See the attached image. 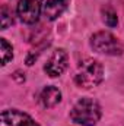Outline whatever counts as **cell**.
<instances>
[{"label":"cell","mask_w":124,"mask_h":126,"mask_svg":"<svg viewBox=\"0 0 124 126\" xmlns=\"http://www.w3.org/2000/svg\"><path fill=\"white\" fill-rule=\"evenodd\" d=\"M70 117L82 126H95L101 117V107L92 98H80L70 110Z\"/></svg>","instance_id":"6da1fadb"},{"label":"cell","mask_w":124,"mask_h":126,"mask_svg":"<svg viewBox=\"0 0 124 126\" xmlns=\"http://www.w3.org/2000/svg\"><path fill=\"white\" fill-rule=\"evenodd\" d=\"M102 78H104L102 64L93 59H85L77 66L74 82L80 88H93L102 82Z\"/></svg>","instance_id":"7a4b0ae2"},{"label":"cell","mask_w":124,"mask_h":126,"mask_svg":"<svg viewBox=\"0 0 124 126\" xmlns=\"http://www.w3.org/2000/svg\"><path fill=\"white\" fill-rule=\"evenodd\" d=\"M91 47L96 53L110 54V56H120L123 54V44L121 41L114 37L108 31H99L91 37Z\"/></svg>","instance_id":"3957f363"},{"label":"cell","mask_w":124,"mask_h":126,"mask_svg":"<svg viewBox=\"0 0 124 126\" xmlns=\"http://www.w3.org/2000/svg\"><path fill=\"white\" fill-rule=\"evenodd\" d=\"M42 0H19L18 1V16L25 24H35L42 12Z\"/></svg>","instance_id":"277c9868"},{"label":"cell","mask_w":124,"mask_h":126,"mask_svg":"<svg viewBox=\"0 0 124 126\" xmlns=\"http://www.w3.org/2000/svg\"><path fill=\"white\" fill-rule=\"evenodd\" d=\"M66 67H67V53L63 48H57L53 51V54L47 60L44 70L48 76L57 78L66 70Z\"/></svg>","instance_id":"5b68a950"},{"label":"cell","mask_w":124,"mask_h":126,"mask_svg":"<svg viewBox=\"0 0 124 126\" xmlns=\"http://www.w3.org/2000/svg\"><path fill=\"white\" fill-rule=\"evenodd\" d=\"M0 126H39L31 116L19 110H4L1 113Z\"/></svg>","instance_id":"8992f818"},{"label":"cell","mask_w":124,"mask_h":126,"mask_svg":"<svg viewBox=\"0 0 124 126\" xmlns=\"http://www.w3.org/2000/svg\"><path fill=\"white\" fill-rule=\"evenodd\" d=\"M70 0H47L42 7V13L47 19L54 21L59 16H62L63 12L67 9Z\"/></svg>","instance_id":"52a82bcc"},{"label":"cell","mask_w":124,"mask_h":126,"mask_svg":"<svg viewBox=\"0 0 124 126\" xmlns=\"http://www.w3.org/2000/svg\"><path fill=\"white\" fill-rule=\"evenodd\" d=\"M60 100H62V93L56 87H45L39 95V101L45 109H51V107L57 106L60 103Z\"/></svg>","instance_id":"ba28073f"},{"label":"cell","mask_w":124,"mask_h":126,"mask_svg":"<svg viewBox=\"0 0 124 126\" xmlns=\"http://www.w3.org/2000/svg\"><path fill=\"white\" fill-rule=\"evenodd\" d=\"M0 51H1V64H7V62L13 57V50H12V46L4 40L1 38L0 40Z\"/></svg>","instance_id":"9c48e42d"},{"label":"cell","mask_w":124,"mask_h":126,"mask_svg":"<svg viewBox=\"0 0 124 126\" xmlns=\"http://www.w3.org/2000/svg\"><path fill=\"white\" fill-rule=\"evenodd\" d=\"M102 21H104L110 28H114V27H117V24H118L117 13H115L112 9H104V10H102Z\"/></svg>","instance_id":"30bf717a"},{"label":"cell","mask_w":124,"mask_h":126,"mask_svg":"<svg viewBox=\"0 0 124 126\" xmlns=\"http://www.w3.org/2000/svg\"><path fill=\"white\" fill-rule=\"evenodd\" d=\"M13 24V15H12V10L7 7V6H3L1 7V30H6L9 25Z\"/></svg>","instance_id":"8fae6325"}]
</instances>
